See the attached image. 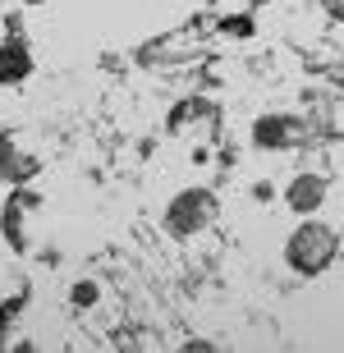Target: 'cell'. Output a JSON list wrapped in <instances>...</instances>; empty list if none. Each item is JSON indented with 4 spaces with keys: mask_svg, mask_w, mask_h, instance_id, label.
<instances>
[{
    "mask_svg": "<svg viewBox=\"0 0 344 353\" xmlns=\"http://www.w3.org/2000/svg\"><path fill=\"white\" fill-rule=\"evenodd\" d=\"M335 252H340V234H335L331 225L303 221L290 234V243H285V262H290L299 275H321L335 262Z\"/></svg>",
    "mask_w": 344,
    "mask_h": 353,
    "instance_id": "6da1fadb",
    "label": "cell"
},
{
    "mask_svg": "<svg viewBox=\"0 0 344 353\" xmlns=\"http://www.w3.org/2000/svg\"><path fill=\"white\" fill-rule=\"evenodd\" d=\"M212 221H216V197L207 193V188H184V193L165 207V216H161V225H165L170 239H193Z\"/></svg>",
    "mask_w": 344,
    "mask_h": 353,
    "instance_id": "7a4b0ae2",
    "label": "cell"
},
{
    "mask_svg": "<svg viewBox=\"0 0 344 353\" xmlns=\"http://www.w3.org/2000/svg\"><path fill=\"white\" fill-rule=\"evenodd\" d=\"M32 174H37V161L28 157L14 138L0 133V183H14V188H19V183H28Z\"/></svg>",
    "mask_w": 344,
    "mask_h": 353,
    "instance_id": "3957f363",
    "label": "cell"
},
{
    "mask_svg": "<svg viewBox=\"0 0 344 353\" xmlns=\"http://www.w3.org/2000/svg\"><path fill=\"white\" fill-rule=\"evenodd\" d=\"M32 74V51H28L23 37H5L0 41V83L14 88V83H23Z\"/></svg>",
    "mask_w": 344,
    "mask_h": 353,
    "instance_id": "277c9868",
    "label": "cell"
},
{
    "mask_svg": "<svg viewBox=\"0 0 344 353\" xmlns=\"http://www.w3.org/2000/svg\"><path fill=\"white\" fill-rule=\"evenodd\" d=\"M285 202H290L299 216H312V211L326 202V179L321 174H299V179L290 183V193H285Z\"/></svg>",
    "mask_w": 344,
    "mask_h": 353,
    "instance_id": "5b68a950",
    "label": "cell"
},
{
    "mask_svg": "<svg viewBox=\"0 0 344 353\" xmlns=\"http://www.w3.org/2000/svg\"><path fill=\"white\" fill-rule=\"evenodd\" d=\"M294 133H299V124H294L290 115H262L257 124H252V143L257 147H290L294 143Z\"/></svg>",
    "mask_w": 344,
    "mask_h": 353,
    "instance_id": "8992f818",
    "label": "cell"
},
{
    "mask_svg": "<svg viewBox=\"0 0 344 353\" xmlns=\"http://www.w3.org/2000/svg\"><path fill=\"white\" fill-rule=\"evenodd\" d=\"M37 197L32 193H14L10 202H5V216H0V230H5V239H10L14 248H23V207H32Z\"/></svg>",
    "mask_w": 344,
    "mask_h": 353,
    "instance_id": "52a82bcc",
    "label": "cell"
},
{
    "mask_svg": "<svg viewBox=\"0 0 344 353\" xmlns=\"http://www.w3.org/2000/svg\"><path fill=\"white\" fill-rule=\"evenodd\" d=\"M69 299H74V307H92V303H97V285H74Z\"/></svg>",
    "mask_w": 344,
    "mask_h": 353,
    "instance_id": "ba28073f",
    "label": "cell"
},
{
    "mask_svg": "<svg viewBox=\"0 0 344 353\" xmlns=\"http://www.w3.org/2000/svg\"><path fill=\"white\" fill-rule=\"evenodd\" d=\"M19 307H23L19 299H10L5 307H0V344H5V326H10V316H19Z\"/></svg>",
    "mask_w": 344,
    "mask_h": 353,
    "instance_id": "9c48e42d",
    "label": "cell"
},
{
    "mask_svg": "<svg viewBox=\"0 0 344 353\" xmlns=\"http://www.w3.org/2000/svg\"><path fill=\"white\" fill-rule=\"evenodd\" d=\"M321 10L331 14L335 23H344V0H321Z\"/></svg>",
    "mask_w": 344,
    "mask_h": 353,
    "instance_id": "30bf717a",
    "label": "cell"
},
{
    "mask_svg": "<svg viewBox=\"0 0 344 353\" xmlns=\"http://www.w3.org/2000/svg\"><path fill=\"white\" fill-rule=\"evenodd\" d=\"M248 28H252L248 19H225V32H248Z\"/></svg>",
    "mask_w": 344,
    "mask_h": 353,
    "instance_id": "8fae6325",
    "label": "cell"
},
{
    "mask_svg": "<svg viewBox=\"0 0 344 353\" xmlns=\"http://www.w3.org/2000/svg\"><path fill=\"white\" fill-rule=\"evenodd\" d=\"M28 5H32V0H28Z\"/></svg>",
    "mask_w": 344,
    "mask_h": 353,
    "instance_id": "7c38bea8",
    "label": "cell"
}]
</instances>
